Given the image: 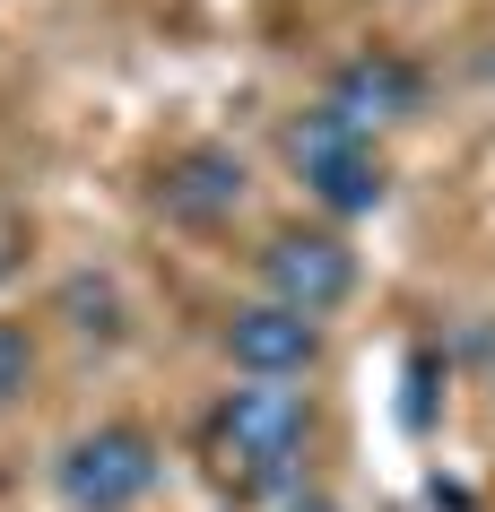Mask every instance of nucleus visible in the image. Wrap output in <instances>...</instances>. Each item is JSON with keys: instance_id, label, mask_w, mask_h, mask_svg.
Returning a JSON list of instances; mask_svg holds the SVG:
<instances>
[{"instance_id": "1", "label": "nucleus", "mask_w": 495, "mask_h": 512, "mask_svg": "<svg viewBox=\"0 0 495 512\" xmlns=\"http://www.w3.org/2000/svg\"><path fill=\"white\" fill-rule=\"evenodd\" d=\"M304 443H313V408L304 391H278V382H252V391H226L200 426V460L226 495H270L304 469Z\"/></svg>"}, {"instance_id": "2", "label": "nucleus", "mask_w": 495, "mask_h": 512, "mask_svg": "<svg viewBox=\"0 0 495 512\" xmlns=\"http://www.w3.org/2000/svg\"><path fill=\"white\" fill-rule=\"evenodd\" d=\"M287 157H296L304 191L322 200L330 217H365V209H383V191H391V165L383 148L357 131V122H339V113H304L296 131H287Z\"/></svg>"}, {"instance_id": "3", "label": "nucleus", "mask_w": 495, "mask_h": 512, "mask_svg": "<svg viewBox=\"0 0 495 512\" xmlns=\"http://www.w3.org/2000/svg\"><path fill=\"white\" fill-rule=\"evenodd\" d=\"M165 478V452H157V434L148 426H96L79 434L70 452H61L53 486H61V504L70 512H131L148 504Z\"/></svg>"}, {"instance_id": "4", "label": "nucleus", "mask_w": 495, "mask_h": 512, "mask_svg": "<svg viewBox=\"0 0 495 512\" xmlns=\"http://www.w3.org/2000/svg\"><path fill=\"white\" fill-rule=\"evenodd\" d=\"M261 287H270V304L322 322L330 304L357 296V252L330 235V226H287V235H270V252H261Z\"/></svg>"}, {"instance_id": "5", "label": "nucleus", "mask_w": 495, "mask_h": 512, "mask_svg": "<svg viewBox=\"0 0 495 512\" xmlns=\"http://www.w3.org/2000/svg\"><path fill=\"white\" fill-rule=\"evenodd\" d=\"M226 356H235L252 382H287V374H304V365H322V322H304L287 304H235Z\"/></svg>"}, {"instance_id": "6", "label": "nucleus", "mask_w": 495, "mask_h": 512, "mask_svg": "<svg viewBox=\"0 0 495 512\" xmlns=\"http://www.w3.org/2000/svg\"><path fill=\"white\" fill-rule=\"evenodd\" d=\"M157 200H165V217H183V226H218V217L244 209V157H226V148H183V157L165 165Z\"/></svg>"}, {"instance_id": "7", "label": "nucleus", "mask_w": 495, "mask_h": 512, "mask_svg": "<svg viewBox=\"0 0 495 512\" xmlns=\"http://www.w3.org/2000/svg\"><path fill=\"white\" fill-rule=\"evenodd\" d=\"M330 113L339 122H357L365 139H374V122H400V113H417V70L391 53H365L348 61L339 79H330Z\"/></svg>"}, {"instance_id": "8", "label": "nucleus", "mask_w": 495, "mask_h": 512, "mask_svg": "<svg viewBox=\"0 0 495 512\" xmlns=\"http://www.w3.org/2000/svg\"><path fill=\"white\" fill-rule=\"evenodd\" d=\"M27 382H35V339L27 322H0V408L27 400Z\"/></svg>"}, {"instance_id": "9", "label": "nucleus", "mask_w": 495, "mask_h": 512, "mask_svg": "<svg viewBox=\"0 0 495 512\" xmlns=\"http://www.w3.org/2000/svg\"><path fill=\"white\" fill-rule=\"evenodd\" d=\"M296 512H330V504H296Z\"/></svg>"}]
</instances>
